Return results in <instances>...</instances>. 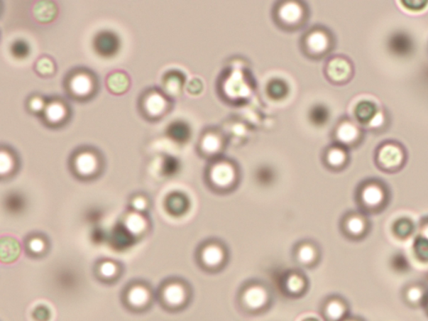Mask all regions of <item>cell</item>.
I'll use <instances>...</instances> for the list:
<instances>
[{"mask_svg": "<svg viewBox=\"0 0 428 321\" xmlns=\"http://www.w3.org/2000/svg\"><path fill=\"white\" fill-rule=\"evenodd\" d=\"M336 37L330 28L314 25L307 28L300 39V48L309 60H319L329 58L335 50Z\"/></svg>", "mask_w": 428, "mask_h": 321, "instance_id": "3957f363", "label": "cell"}, {"mask_svg": "<svg viewBox=\"0 0 428 321\" xmlns=\"http://www.w3.org/2000/svg\"><path fill=\"white\" fill-rule=\"evenodd\" d=\"M182 80L180 75L172 74L169 75L165 82L166 92L171 96H177L182 92Z\"/></svg>", "mask_w": 428, "mask_h": 321, "instance_id": "f1b7e54d", "label": "cell"}, {"mask_svg": "<svg viewBox=\"0 0 428 321\" xmlns=\"http://www.w3.org/2000/svg\"><path fill=\"white\" fill-rule=\"evenodd\" d=\"M92 83L90 78L84 74L75 75L70 82L75 95L83 97L87 95L92 91Z\"/></svg>", "mask_w": 428, "mask_h": 321, "instance_id": "484cf974", "label": "cell"}, {"mask_svg": "<svg viewBox=\"0 0 428 321\" xmlns=\"http://www.w3.org/2000/svg\"><path fill=\"white\" fill-rule=\"evenodd\" d=\"M148 114L152 116L162 115L166 111L168 102L166 99L158 93L150 94L144 104Z\"/></svg>", "mask_w": 428, "mask_h": 321, "instance_id": "7402d4cb", "label": "cell"}, {"mask_svg": "<svg viewBox=\"0 0 428 321\" xmlns=\"http://www.w3.org/2000/svg\"><path fill=\"white\" fill-rule=\"evenodd\" d=\"M106 85L108 89L112 93L122 94L128 89L130 80L128 75L122 72H115L106 78Z\"/></svg>", "mask_w": 428, "mask_h": 321, "instance_id": "44dd1931", "label": "cell"}, {"mask_svg": "<svg viewBox=\"0 0 428 321\" xmlns=\"http://www.w3.org/2000/svg\"><path fill=\"white\" fill-rule=\"evenodd\" d=\"M271 16L277 27L286 32H295L307 26L310 9L302 0H279L273 6Z\"/></svg>", "mask_w": 428, "mask_h": 321, "instance_id": "7a4b0ae2", "label": "cell"}, {"mask_svg": "<svg viewBox=\"0 0 428 321\" xmlns=\"http://www.w3.org/2000/svg\"><path fill=\"white\" fill-rule=\"evenodd\" d=\"M44 102L39 97L33 98L30 102V108L33 111H40L43 109Z\"/></svg>", "mask_w": 428, "mask_h": 321, "instance_id": "74e56055", "label": "cell"}, {"mask_svg": "<svg viewBox=\"0 0 428 321\" xmlns=\"http://www.w3.org/2000/svg\"><path fill=\"white\" fill-rule=\"evenodd\" d=\"M253 80L242 70H230L225 72L222 79L219 80V89L224 100L230 103H238L246 101L252 94Z\"/></svg>", "mask_w": 428, "mask_h": 321, "instance_id": "8992f818", "label": "cell"}, {"mask_svg": "<svg viewBox=\"0 0 428 321\" xmlns=\"http://www.w3.org/2000/svg\"><path fill=\"white\" fill-rule=\"evenodd\" d=\"M12 159L9 157L8 153H1V158H0V171L2 173H9V170L12 168Z\"/></svg>", "mask_w": 428, "mask_h": 321, "instance_id": "e575fe53", "label": "cell"}, {"mask_svg": "<svg viewBox=\"0 0 428 321\" xmlns=\"http://www.w3.org/2000/svg\"><path fill=\"white\" fill-rule=\"evenodd\" d=\"M30 247L33 252H40L44 249V244L40 239H34L31 241Z\"/></svg>", "mask_w": 428, "mask_h": 321, "instance_id": "f35d334b", "label": "cell"}, {"mask_svg": "<svg viewBox=\"0 0 428 321\" xmlns=\"http://www.w3.org/2000/svg\"><path fill=\"white\" fill-rule=\"evenodd\" d=\"M101 273L103 276L111 277L116 273V267L111 263H103L101 268Z\"/></svg>", "mask_w": 428, "mask_h": 321, "instance_id": "d590c367", "label": "cell"}, {"mask_svg": "<svg viewBox=\"0 0 428 321\" xmlns=\"http://www.w3.org/2000/svg\"><path fill=\"white\" fill-rule=\"evenodd\" d=\"M366 131L351 116L339 118L331 131L332 143L351 149H356L363 144Z\"/></svg>", "mask_w": 428, "mask_h": 321, "instance_id": "52a82bcc", "label": "cell"}, {"mask_svg": "<svg viewBox=\"0 0 428 321\" xmlns=\"http://www.w3.org/2000/svg\"><path fill=\"white\" fill-rule=\"evenodd\" d=\"M428 295V286L422 281H412L402 287L403 303L411 309L423 308Z\"/></svg>", "mask_w": 428, "mask_h": 321, "instance_id": "2e32d148", "label": "cell"}, {"mask_svg": "<svg viewBox=\"0 0 428 321\" xmlns=\"http://www.w3.org/2000/svg\"><path fill=\"white\" fill-rule=\"evenodd\" d=\"M146 223L142 217L136 214L130 215L126 221V229L133 234L142 233L145 229Z\"/></svg>", "mask_w": 428, "mask_h": 321, "instance_id": "f546056e", "label": "cell"}, {"mask_svg": "<svg viewBox=\"0 0 428 321\" xmlns=\"http://www.w3.org/2000/svg\"><path fill=\"white\" fill-rule=\"evenodd\" d=\"M283 286L286 294L299 296L307 289V280L302 273L290 272L285 276Z\"/></svg>", "mask_w": 428, "mask_h": 321, "instance_id": "ac0fdd59", "label": "cell"}, {"mask_svg": "<svg viewBox=\"0 0 428 321\" xmlns=\"http://www.w3.org/2000/svg\"><path fill=\"white\" fill-rule=\"evenodd\" d=\"M374 163L380 172L395 174L405 168L408 152L405 146L396 139H385L376 146L374 151Z\"/></svg>", "mask_w": 428, "mask_h": 321, "instance_id": "5b68a950", "label": "cell"}, {"mask_svg": "<svg viewBox=\"0 0 428 321\" xmlns=\"http://www.w3.org/2000/svg\"><path fill=\"white\" fill-rule=\"evenodd\" d=\"M389 184L380 178H368L356 187L355 202L358 210L368 215H378L387 210L392 201Z\"/></svg>", "mask_w": 428, "mask_h": 321, "instance_id": "6da1fadb", "label": "cell"}, {"mask_svg": "<svg viewBox=\"0 0 428 321\" xmlns=\"http://www.w3.org/2000/svg\"><path fill=\"white\" fill-rule=\"evenodd\" d=\"M324 166L332 172H341L351 163L350 150L335 143L329 144L322 153Z\"/></svg>", "mask_w": 428, "mask_h": 321, "instance_id": "4fadbf2b", "label": "cell"}, {"mask_svg": "<svg viewBox=\"0 0 428 321\" xmlns=\"http://www.w3.org/2000/svg\"><path fill=\"white\" fill-rule=\"evenodd\" d=\"M241 308L249 314H260L270 306V290L260 283H251L243 288L239 295Z\"/></svg>", "mask_w": 428, "mask_h": 321, "instance_id": "9c48e42d", "label": "cell"}, {"mask_svg": "<svg viewBox=\"0 0 428 321\" xmlns=\"http://www.w3.org/2000/svg\"><path fill=\"white\" fill-rule=\"evenodd\" d=\"M342 321H366L363 317L358 315H351L348 316L347 318L343 320Z\"/></svg>", "mask_w": 428, "mask_h": 321, "instance_id": "60d3db41", "label": "cell"}, {"mask_svg": "<svg viewBox=\"0 0 428 321\" xmlns=\"http://www.w3.org/2000/svg\"><path fill=\"white\" fill-rule=\"evenodd\" d=\"M164 300L169 305L177 307L182 305L187 299V293L180 284L169 285L163 292Z\"/></svg>", "mask_w": 428, "mask_h": 321, "instance_id": "ffe728a7", "label": "cell"}, {"mask_svg": "<svg viewBox=\"0 0 428 321\" xmlns=\"http://www.w3.org/2000/svg\"><path fill=\"white\" fill-rule=\"evenodd\" d=\"M422 309L424 310L425 313H426V315H427V316L428 317V295H427V298L426 302H425V305H424V306H423Z\"/></svg>", "mask_w": 428, "mask_h": 321, "instance_id": "b9f144b4", "label": "cell"}, {"mask_svg": "<svg viewBox=\"0 0 428 321\" xmlns=\"http://www.w3.org/2000/svg\"><path fill=\"white\" fill-rule=\"evenodd\" d=\"M21 248L16 240L4 238L1 241V259L4 262H12L20 256Z\"/></svg>", "mask_w": 428, "mask_h": 321, "instance_id": "cb8c5ba5", "label": "cell"}, {"mask_svg": "<svg viewBox=\"0 0 428 321\" xmlns=\"http://www.w3.org/2000/svg\"><path fill=\"white\" fill-rule=\"evenodd\" d=\"M229 143L225 131L217 126H209L202 132L197 149L209 160L222 157Z\"/></svg>", "mask_w": 428, "mask_h": 321, "instance_id": "8fae6325", "label": "cell"}, {"mask_svg": "<svg viewBox=\"0 0 428 321\" xmlns=\"http://www.w3.org/2000/svg\"><path fill=\"white\" fill-rule=\"evenodd\" d=\"M322 315L326 321H342L351 315L350 303L341 295H330L323 301Z\"/></svg>", "mask_w": 428, "mask_h": 321, "instance_id": "9a60e30c", "label": "cell"}, {"mask_svg": "<svg viewBox=\"0 0 428 321\" xmlns=\"http://www.w3.org/2000/svg\"><path fill=\"white\" fill-rule=\"evenodd\" d=\"M206 183L216 192L234 190L241 180V169L234 160L222 157L209 160L205 171Z\"/></svg>", "mask_w": 428, "mask_h": 321, "instance_id": "277c9868", "label": "cell"}, {"mask_svg": "<svg viewBox=\"0 0 428 321\" xmlns=\"http://www.w3.org/2000/svg\"><path fill=\"white\" fill-rule=\"evenodd\" d=\"M133 206L135 207L136 210H143L145 209L146 202L143 198L138 197L136 198L135 201L133 202Z\"/></svg>", "mask_w": 428, "mask_h": 321, "instance_id": "ab89813d", "label": "cell"}, {"mask_svg": "<svg viewBox=\"0 0 428 321\" xmlns=\"http://www.w3.org/2000/svg\"><path fill=\"white\" fill-rule=\"evenodd\" d=\"M296 261L302 266H312L318 261L319 249L310 241H303L295 249Z\"/></svg>", "mask_w": 428, "mask_h": 321, "instance_id": "e0dca14e", "label": "cell"}, {"mask_svg": "<svg viewBox=\"0 0 428 321\" xmlns=\"http://www.w3.org/2000/svg\"><path fill=\"white\" fill-rule=\"evenodd\" d=\"M323 72L324 77L334 86H345L355 77V64L345 54H333L324 62Z\"/></svg>", "mask_w": 428, "mask_h": 321, "instance_id": "ba28073f", "label": "cell"}, {"mask_svg": "<svg viewBox=\"0 0 428 321\" xmlns=\"http://www.w3.org/2000/svg\"><path fill=\"white\" fill-rule=\"evenodd\" d=\"M414 251L422 261H428V240L417 237L414 243Z\"/></svg>", "mask_w": 428, "mask_h": 321, "instance_id": "1f68e13d", "label": "cell"}, {"mask_svg": "<svg viewBox=\"0 0 428 321\" xmlns=\"http://www.w3.org/2000/svg\"><path fill=\"white\" fill-rule=\"evenodd\" d=\"M97 166L96 158L91 153H82L75 159V168L82 175H90Z\"/></svg>", "mask_w": 428, "mask_h": 321, "instance_id": "d4e9b609", "label": "cell"}, {"mask_svg": "<svg viewBox=\"0 0 428 321\" xmlns=\"http://www.w3.org/2000/svg\"><path fill=\"white\" fill-rule=\"evenodd\" d=\"M400 3L402 4L404 8L412 11H422L428 4V1H426V0H404V1Z\"/></svg>", "mask_w": 428, "mask_h": 321, "instance_id": "d6a6232c", "label": "cell"}, {"mask_svg": "<svg viewBox=\"0 0 428 321\" xmlns=\"http://www.w3.org/2000/svg\"><path fill=\"white\" fill-rule=\"evenodd\" d=\"M302 321H319L318 319H317L316 317H307L304 319Z\"/></svg>", "mask_w": 428, "mask_h": 321, "instance_id": "7bdbcfd3", "label": "cell"}, {"mask_svg": "<svg viewBox=\"0 0 428 321\" xmlns=\"http://www.w3.org/2000/svg\"><path fill=\"white\" fill-rule=\"evenodd\" d=\"M47 119L51 122H59L65 116V107L59 102L50 103L45 110Z\"/></svg>", "mask_w": 428, "mask_h": 321, "instance_id": "83f0119b", "label": "cell"}, {"mask_svg": "<svg viewBox=\"0 0 428 321\" xmlns=\"http://www.w3.org/2000/svg\"><path fill=\"white\" fill-rule=\"evenodd\" d=\"M343 235L351 241H361L370 234L373 229L369 215L358 210H351L342 216L340 223Z\"/></svg>", "mask_w": 428, "mask_h": 321, "instance_id": "30bf717a", "label": "cell"}, {"mask_svg": "<svg viewBox=\"0 0 428 321\" xmlns=\"http://www.w3.org/2000/svg\"><path fill=\"white\" fill-rule=\"evenodd\" d=\"M187 92L190 95H199L203 92L204 84L199 79H192L187 85Z\"/></svg>", "mask_w": 428, "mask_h": 321, "instance_id": "836d02e7", "label": "cell"}, {"mask_svg": "<svg viewBox=\"0 0 428 321\" xmlns=\"http://www.w3.org/2000/svg\"><path fill=\"white\" fill-rule=\"evenodd\" d=\"M392 229L395 237L405 240L411 237L415 231V225L410 219L400 218L394 222Z\"/></svg>", "mask_w": 428, "mask_h": 321, "instance_id": "603a6c76", "label": "cell"}, {"mask_svg": "<svg viewBox=\"0 0 428 321\" xmlns=\"http://www.w3.org/2000/svg\"><path fill=\"white\" fill-rule=\"evenodd\" d=\"M185 207V202L180 196H176L171 201V207L175 211H181Z\"/></svg>", "mask_w": 428, "mask_h": 321, "instance_id": "8d00e7d4", "label": "cell"}, {"mask_svg": "<svg viewBox=\"0 0 428 321\" xmlns=\"http://www.w3.org/2000/svg\"><path fill=\"white\" fill-rule=\"evenodd\" d=\"M148 293L142 287H135L128 294V301L131 305L140 307L147 303Z\"/></svg>", "mask_w": 428, "mask_h": 321, "instance_id": "4316f807", "label": "cell"}, {"mask_svg": "<svg viewBox=\"0 0 428 321\" xmlns=\"http://www.w3.org/2000/svg\"><path fill=\"white\" fill-rule=\"evenodd\" d=\"M227 254L226 248L219 241H208L200 249L199 261L207 270L216 271L224 266Z\"/></svg>", "mask_w": 428, "mask_h": 321, "instance_id": "7c38bea8", "label": "cell"}, {"mask_svg": "<svg viewBox=\"0 0 428 321\" xmlns=\"http://www.w3.org/2000/svg\"><path fill=\"white\" fill-rule=\"evenodd\" d=\"M35 21L41 23L53 22L57 16L58 9L53 1H38L32 9Z\"/></svg>", "mask_w": 428, "mask_h": 321, "instance_id": "d6986e66", "label": "cell"}, {"mask_svg": "<svg viewBox=\"0 0 428 321\" xmlns=\"http://www.w3.org/2000/svg\"><path fill=\"white\" fill-rule=\"evenodd\" d=\"M55 63L53 60L47 56L40 58L35 64V70L42 75H53L55 72Z\"/></svg>", "mask_w": 428, "mask_h": 321, "instance_id": "4dcf8cb0", "label": "cell"}, {"mask_svg": "<svg viewBox=\"0 0 428 321\" xmlns=\"http://www.w3.org/2000/svg\"><path fill=\"white\" fill-rule=\"evenodd\" d=\"M383 106L369 99H361L355 103L352 108V118L360 124L366 131L373 125L376 118L378 117Z\"/></svg>", "mask_w": 428, "mask_h": 321, "instance_id": "5bb4252c", "label": "cell"}]
</instances>
